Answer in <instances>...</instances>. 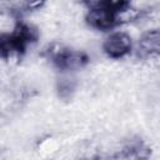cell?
<instances>
[{
  "label": "cell",
  "instance_id": "4",
  "mask_svg": "<svg viewBox=\"0 0 160 160\" xmlns=\"http://www.w3.org/2000/svg\"><path fill=\"white\" fill-rule=\"evenodd\" d=\"M139 50L141 56H145L150 52L160 51V30L150 29L141 34L139 39Z\"/></svg>",
  "mask_w": 160,
  "mask_h": 160
},
{
  "label": "cell",
  "instance_id": "5",
  "mask_svg": "<svg viewBox=\"0 0 160 160\" xmlns=\"http://www.w3.org/2000/svg\"><path fill=\"white\" fill-rule=\"evenodd\" d=\"M141 14H142L141 9H139L138 6H134L128 1H122V4L114 11L115 25L135 21L141 16Z\"/></svg>",
  "mask_w": 160,
  "mask_h": 160
},
{
  "label": "cell",
  "instance_id": "3",
  "mask_svg": "<svg viewBox=\"0 0 160 160\" xmlns=\"http://www.w3.org/2000/svg\"><path fill=\"white\" fill-rule=\"evenodd\" d=\"M121 155L126 159L148 160L151 156L150 146L142 140H130L121 150Z\"/></svg>",
  "mask_w": 160,
  "mask_h": 160
},
{
  "label": "cell",
  "instance_id": "7",
  "mask_svg": "<svg viewBox=\"0 0 160 160\" xmlns=\"http://www.w3.org/2000/svg\"><path fill=\"white\" fill-rule=\"evenodd\" d=\"M94 160H110V159H108V158H100V156H98V158H95Z\"/></svg>",
  "mask_w": 160,
  "mask_h": 160
},
{
  "label": "cell",
  "instance_id": "6",
  "mask_svg": "<svg viewBox=\"0 0 160 160\" xmlns=\"http://www.w3.org/2000/svg\"><path fill=\"white\" fill-rule=\"evenodd\" d=\"M142 59H144V61H145L148 68L160 71V51L150 52V54L142 56Z\"/></svg>",
  "mask_w": 160,
  "mask_h": 160
},
{
  "label": "cell",
  "instance_id": "1",
  "mask_svg": "<svg viewBox=\"0 0 160 160\" xmlns=\"http://www.w3.org/2000/svg\"><path fill=\"white\" fill-rule=\"evenodd\" d=\"M132 49L130 35L122 31L110 34L102 42L104 52L111 59H121L126 56Z\"/></svg>",
  "mask_w": 160,
  "mask_h": 160
},
{
  "label": "cell",
  "instance_id": "2",
  "mask_svg": "<svg viewBox=\"0 0 160 160\" xmlns=\"http://www.w3.org/2000/svg\"><path fill=\"white\" fill-rule=\"evenodd\" d=\"M89 61V58L82 51H72L68 48L52 60L54 65L62 71H74L84 68Z\"/></svg>",
  "mask_w": 160,
  "mask_h": 160
}]
</instances>
